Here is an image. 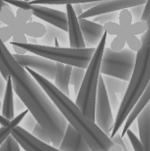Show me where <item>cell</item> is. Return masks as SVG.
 I'll use <instances>...</instances> for the list:
<instances>
[{
	"label": "cell",
	"instance_id": "cell-13",
	"mask_svg": "<svg viewBox=\"0 0 150 151\" xmlns=\"http://www.w3.org/2000/svg\"><path fill=\"white\" fill-rule=\"evenodd\" d=\"M58 148L60 151H92L82 135L70 124H67L66 132Z\"/></svg>",
	"mask_w": 150,
	"mask_h": 151
},
{
	"label": "cell",
	"instance_id": "cell-29",
	"mask_svg": "<svg viewBox=\"0 0 150 151\" xmlns=\"http://www.w3.org/2000/svg\"><path fill=\"white\" fill-rule=\"evenodd\" d=\"M126 44H128V49L135 51L136 53L140 50L142 46V42L140 39H139L137 35H133V34H129L126 37Z\"/></svg>",
	"mask_w": 150,
	"mask_h": 151
},
{
	"label": "cell",
	"instance_id": "cell-41",
	"mask_svg": "<svg viewBox=\"0 0 150 151\" xmlns=\"http://www.w3.org/2000/svg\"><path fill=\"white\" fill-rule=\"evenodd\" d=\"M109 151H122V148L121 147V146L120 145H118V144H112L111 146V147H110V149H109Z\"/></svg>",
	"mask_w": 150,
	"mask_h": 151
},
{
	"label": "cell",
	"instance_id": "cell-30",
	"mask_svg": "<svg viewBox=\"0 0 150 151\" xmlns=\"http://www.w3.org/2000/svg\"><path fill=\"white\" fill-rule=\"evenodd\" d=\"M128 32L130 34L133 35H138V34H142L144 33L146 30H147V24L146 22H143V21H138L136 24H131L128 28Z\"/></svg>",
	"mask_w": 150,
	"mask_h": 151
},
{
	"label": "cell",
	"instance_id": "cell-6",
	"mask_svg": "<svg viewBox=\"0 0 150 151\" xmlns=\"http://www.w3.org/2000/svg\"><path fill=\"white\" fill-rule=\"evenodd\" d=\"M136 55L137 53L130 49L114 51L111 48H105L102 60L101 74L129 82L135 67Z\"/></svg>",
	"mask_w": 150,
	"mask_h": 151
},
{
	"label": "cell",
	"instance_id": "cell-27",
	"mask_svg": "<svg viewBox=\"0 0 150 151\" xmlns=\"http://www.w3.org/2000/svg\"><path fill=\"white\" fill-rule=\"evenodd\" d=\"M125 136H127L128 139H129V142L131 144V147H132L133 151H144L143 145H142L139 138L137 137V135L134 133V131L131 129V128H129L127 130Z\"/></svg>",
	"mask_w": 150,
	"mask_h": 151
},
{
	"label": "cell",
	"instance_id": "cell-33",
	"mask_svg": "<svg viewBox=\"0 0 150 151\" xmlns=\"http://www.w3.org/2000/svg\"><path fill=\"white\" fill-rule=\"evenodd\" d=\"M111 139L112 143L120 145L121 147L122 148V151H128V147H127V146L125 144V141L123 139V137L121 136V134L120 133L119 131L117 132V133H115L114 136H112L111 138Z\"/></svg>",
	"mask_w": 150,
	"mask_h": 151
},
{
	"label": "cell",
	"instance_id": "cell-4",
	"mask_svg": "<svg viewBox=\"0 0 150 151\" xmlns=\"http://www.w3.org/2000/svg\"><path fill=\"white\" fill-rule=\"evenodd\" d=\"M107 37V32H104L86 68L84 80L76 100V104L81 109L84 114L93 122H95L96 94L99 78L101 75L102 60L106 46Z\"/></svg>",
	"mask_w": 150,
	"mask_h": 151
},
{
	"label": "cell",
	"instance_id": "cell-42",
	"mask_svg": "<svg viewBox=\"0 0 150 151\" xmlns=\"http://www.w3.org/2000/svg\"><path fill=\"white\" fill-rule=\"evenodd\" d=\"M6 4H7V3L5 2V0H0V12L2 11V9H3L4 6H6ZM1 23H2V22L0 21V24H1Z\"/></svg>",
	"mask_w": 150,
	"mask_h": 151
},
{
	"label": "cell",
	"instance_id": "cell-20",
	"mask_svg": "<svg viewBox=\"0 0 150 151\" xmlns=\"http://www.w3.org/2000/svg\"><path fill=\"white\" fill-rule=\"evenodd\" d=\"M103 81L107 89L113 91L118 96H121V97L124 96V93L128 86V81H125V80H122L114 77H111V76H106V75H103Z\"/></svg>",
	"mask_w": 150,
	"mask_h": 151
},
{
	"label": "cell",
	"instance_id": "cell-3",
	"mask_svg": "<svg viewBox=\"0 0 150 151\" xmlns=\"http://www.w3.org/2000/svg\"><path fill=\"white\" fill-rule=\"evenodd\" d=\"M150 83V45L142 43L137 52L134 70L128 82V88L121 99L110 138L114 136L124 124L128 113L141 97Z\"/></svg>",
	"mask_w": 150,
	"mask_h": 151
},
{
	"label": "cell",
	"instance_id": "cell-10",
	"mask_svg": "<svg viewBox=\"0 0 150 151\" xmlns=\"http://www.w3.org/2000/svg\"><path fill=\"white\" fill-rule=\"evenodd\" d=\"M11 135L24 151H60L58 147L40 140L19 125L12 129Z\"/></svg>",
	"mask_w": 150,
	"mask_h": 151
},
{
	"label": "cell",
	"instance_id": "cell-15",
	"mask_svg": "<svg viewBox=\"0 0 150 151\" xmlns=\"http://www.w3.org/2000/svg\"><path fill=\"white\" fill-rule=\"evenodd\" d=\"M138 129L144 151H150V102L139 115Z\"/></svg>",
	"mask_w": 150,
	"mask_h": 151
},
{
	"label": "cell",
	"instance_id": "cell-44",
	"mask_svg": "<svg viewBox=\"0 0 150 151\" xmlns=\"http://www.w3.org/2000/svg\"><path fill=\"white\" fill-rule=\"evenodd\" d=\"M24 1H26V2H30L31 0H24Z\"/></svg>",
	"mask_w": 150,
	"mask_h": 151
},
{
	"label": "cell",
	"instance_id": "cell-34",
	"mask_svg": "<svg viewBox=\"0 0 150 151\" xmlns=\"http://www.w3.org/2000/svg\"><path fill=\"white\" fill-rule=\"evenodd\" d=\"M146 24H147V30L141 34L140 41L142 43H147L150 45V16L148 18V20L146 21Z\"/></svg>",
	"mask_w": 150,
	"mask_h": 151
},
{
	"label": "cell",
	"instance_id": "cell-9",
	"mask_svg": "<svg viewBox=\"0 0 150 151\" xmlns=\"http://www.w3.org/2000/svg\"><path fill=\"white\" fill-rule=\"evenodd\" d=\"M14 58L21 66L32 69L49 80H54L56 62L39 55L14 54Z\"/></svg>",
	"mask_w": 150,
	"mask_h": 151
},
{
	"label": "cell",
	"instance_id": "cell-1",
	"mask_svg": "<svg viewBox=\"0 0 150 151\" xmlns=\"http://www.w3.org/2000/svg\"><path fill=\"white\" fill-rule=\"evenodd\" d=\"M0 74L11 77L14 91L30 113L49 134L51 144L59 147L67 127L63 116L48 94L26 68L18 63L0 38Z\"/></svg>",
	"mask_w": 150,
	"mask_h": 151
},
{
	"label": "cell",
	"instance_id": "cell-22",
	"mask_svg": "<svg viewBox=\"0 0 150 151\" xmlns=\"http://www.w3.org/2000/svg\"><path fill=\"white\" fill-rule=\"evenodd\" d=\"M86 68H79V67H73L71 77H70V85L74 87L75 94L78 96V93L80 90L82 82L84 80L85 75Z\"/></svg>",
	"mask_w": 150,
	"mask_h": 151
},
{
	"label": "cell",
	"instance_id": "cell-18",
	"mask_svg": "<svg viewBox=\"0 0 150 151\" xmlns=\"http://www.w3.org/2000/svg\"><path fill=\"white\" fill-rule=\"evenodd\" d=\"M2 114L8 120L12 121L14 116V87L11 77L8 76L6 79V86L2 103Z\"/></svg>",
	"mask_w": 150,
	"mask_h": 151
},
{
	"label": "cell",
	"instance_id": "cell-25",
	"mask_svg": "<svg viewBox=\"0 0 150 151\" xmlns=\"http://www.w3.org/2000/svg\"><path fill=\"white\" fill-rule=\"evenodd\" d=\"M0 151H21V147L10 134L0 146Z\"/></svg>",
	"mask_w": 150,
	"mask_h": 151
},
{
	"label": "cell",
	"instance_id": "cell-28",
	"mask_svg": "<svg viewBox=\"0 0 150 151\" xmlns=\"http://www.w3.org/2000/svg\"><path fill=\"white\" fill-rule=\"evenodd\" d=\"M133 21V17L131 14L128 8L122 9L121 13L119 14V22L120 25L123 28H128L131 25V23Z\"/></svg>",
	"mask_w": 150,
	"mask_h": 151
},
{
	"label": "cell",
	"instance_id": "cell-23",
	"mask_svg": "<svg viewBox=\"0 0 150 151\" xmlns=\"http://www.w3.org/2000/svg\"><path fill=\"white\" fill-rule=\"evenodd\" d=\"M96 1H104V0H32L30 1V4L32 5H48V6H61L67 4H83L87 2H96Z\"/></svg>",
	"mask_w": 150,
	"mask_h": 151
},
{
	"label": "cell",
	"instance_id": "cell-39",
	"mask_svg": "<svg viewBox=\"0 0 150 151\" xmlns=\"http://www.w3.org/2000/svg\"><path fill=\"white\" fill-rule=\"evenodd\" d=\"M12 45H13V48H14V51L16 52L15 54H25L26 53V50H24L23 47H21V46H19V45H17V44H15L14 42H12L11 43Z\"/></svg>",
	"mask_w": 150,
	"mask_h": 151
},
{
	"label": "cell",
	"instance_id": "cell-36",
	"mask_svg": "<svg viewBox=\"0 0 150 151\" xmlns=\"http://www.w3.org/2000/svg\"><path fill=\"white\" fill-rule=\"evenodd\" d=\"M6 86V80L4 78L3 76L0 74V98L4 97Z\"/></svg>",
	"mask_w": 150,
	"mask_h": 151
},
{
	"label": "cell",
	"instance_id": "cell-11",
	"mask_svg": "<svg viewBox=\"0 0 150 151\" xmlns=\"http://www.w3.org/2000/svg\"><path fill=\"white\" fill-rule=\"evenodd\" d=\"M146 2V0H104L98 6L85 11L80 16H78V19H87L89 17H93L104 13L118 12L120 10L130 8L138 5H143Z\"/></svg>",
	"mask_w": 150,
	"mask_h": 151
},
{
	"label": "cell",
	"instance_id": "cell-17",
	"mask_svg": "<svg viewBox=\"0 0 150 151\" xmlns=\"http://www.w3.org/2000/svg\"><path fill=\"white\" fill-rule=\"evenodd\" d=\"M149 102H150V83L146 86L141 97L139 99V101L136 103V104L134 105L132 110H131L130 112L128 113V115L124 122V126L122 127V132L121 133L122 137L125 136L127 130L132 126V124L135 122V121L138 119L139 115L142 112V111L144 110V108L146 106V104Z\"/></svg>",
	"mask_w": 150,
	"mask_h": 151
},
{
	"label": "cell",
	"instance_id": "cell-7",
	"mask_svg": "<svg viewBox=\"0 0 150 151\" xmlns=\"http://www.w3.org/2000/svg\"><path fill=\"white\" fill-rule=\"evenodd\" d=\"M5 2L14 6L19 7L22 10L31 11L32 14L37 18H40L49 24L67 32V16L65 12L44 6V5H32L24 0L23 1L22 0H5Z\"/></svg>",
	"mask_w": 150,
	"mask_h": 151
},
{
	"label": "cell",
	"instance_id": "cell-14",
	"mask_svg": "<svg viewBox=\"0 0 150 151\" xmlns=\"http://www.w3.org/2000/svg\"><path fill=\"white\" fill-rule=\"evenodd\" d=\"M78 22L86 48L97 47L103 33L105 32L103 25L87 20L85 18L78 19Z\"/></svg>",
	"mask_w": 150,
	"mask_h": 151
},
{
	"label": "cell",
	"instance_id": "cell-16",
	"mask_svg": "<svg viewBox=\"0 0 150 151\" xmlns=\"http://www.w3.org/2000/svg\"><path fill=\"white\" fill-rule=\"evenodd\" d=\"M72 69H73V66L71 65L56 62L54 85L59 90H60L67 96H70L69 85H70V77H71Z\"/></svg>",
	"mask_w": 150,
	"mask_h": 151
},
{
	"label": "cell",
	"instance_id": "cell-40",
	"mask_svg": "<svg viewBox=\"0 0 150 151\" xmlns=\"http://www.w3.org/2000/svg\"><path fill=\"white\" fill-rule=\"evenodd\" d=\"M10 123H11V121L6 119L1 113V114H0V126H1V127H6Z\"/></svg>",
	"mask_w": 150,
	"mask_h": 151
},
{
	"label": "cell",
	"instance_id": "cell-24",
	"mask_svg": "<svg viewBox=\"0 0 150 151\" xmlns=\"http://www.w3.org/2000/svg\"><path fill=\"white\" fill-rule=\"evenodd\" d=\"M118 18H119V14L117 12H111V13H104V14H98L96 16H93V21L99 24L104 25L111 22H115Z\"/></svg>",
	"mask_w": 150,
	"mask_h": 151
},
{
	"label": "cell",
	"instance_id": "cell-38",
	"mask_svg": "<svg viewBox=\"0 0 150 151\" xmlns=\"http://www.w3.org/2000/svg\"><path fill=\"white\" fill-rule=\"evenodd\" d=\"M72 6H73V9L75 11V13H76V14L78 16H80L83 13H84V10L82 8V6L81 4L79 3H76V4H72Z\"/></svg>",
	"mask_w": 150,
	"mask_h": 151
},
{
	"label": "cell",
	"instance_id": "cell-26",
	"mask_svg": "<svg viewBox=\"0 0 150 151\" xmlns=\"http://www.w3.org/2000/svg\"><path fill=\"white\" fill-rule=\"evenodd\" d=\"M32 134L36 137L37 139H39L40 140L45 142V143H48V144H51V139L49 136V134L47 133V131L37 122L34 126V128L32 129ZM52 145V144H51Z\"/></svg>",
	"mask_w": 150,
	"mask_h": 151
},
{
	"label": "cell",
	"instance_id": "cell-19",
	"mask_svg": "<svg viewBox=\"0 0 150 151\" xmlns=\"http://www.w3.org/2000/svg\"><path fill=\"white\" fill-rule=\"evenodd\" d=\"M66 32H65L58 27L50 24L46 27V32L42 36V42L44 43V45L50 46V44H53L54 39L58 38V39L60 41L61 44H66L67 41L68 39V36L67 35Z\"/></svg>",
	"mask_w": 150,
	"mask_h": 151
},
{
	"label": "cell",
	"instance_id": "cell-43",
	"mask_svg": "<svg viewBox=\"0 0 150 151\" xmlns=\"http://www.w3.org/2000/svg\"><path fill=\"white\" fill-rule=\"evenodd\" d=\"M0 110H2V102H1V98H0Z\"/></svg>",
	"mask_w": 150,
	"mask_h": 151
},
{
	"label": "cell",
	"instance_id": "cell-2",
	"mask_svg": "<svg viewBox=\"0 0 150 151\" xmlns=\"http://www.w3.org/2000/svg\"><path fill=\"white\" fill-rule=\"evenodd\" d=\"M25 68L42 87L53 104L66 118L68 124L72 125L74 129L82 135L92 151H109L113 143L111 138L98 127L95 122L85 115L76 103H74L69 96L59 90L50 80L31 68Z\"/></svg>",
	"mask_w": 150,
	"mask_h": 151
},
{
	"label": "cell",
	"instance_id": "cell-35",
	"mask_svg": "<svg viewBox=\"0 0 150 151\" xmlns=\"http://www.w3.org/2000/svg\"><path fill=\"white\" fill-rule=\"evenodd\" d=\"M149 16H150V0H146V2L145 3V6H144V10H143V14H142L140 21L146 22L148 20Z\"/></svg>",
	"mask_w": 150,
	"mask_h": 151
},
{
	"label": "cell",
	"instance_id": "cell-5",
	"mask_svg": "<svg viewBox=\"0 0 150 151\" xmlns=\"http://www.w3.org/2000/svg\"><path fill=\"white\" fill-rule=\"evenodd\" d=\"M14 42L32 54L42 56L55 62H60L84 68H87L95 51V48L77 49L71 47H52L30 42Z\"/></svg>",
	"mask_w": 150,
	"mask_h": 151
},
{
	"label": "cell",
	"instance_id": "cell-12",
	"mask_svg": "<svg viewBox=\"0 0 150 151\" xmlns=\"http://www.w3.org/2000/svg\"><path fill=\"white\" fill-rule=\"evenodd\" d=\"M66 13L67 16V24H68V42L69 47L83 49L86 48L85 42L83 38L82 31L79 25L78 17L75 13L72 4L66 5Z\"/></svg>",
	"mask_w": 150,
	"mask_h": 151
},
{
	"label": "cell",
	"instance_id": "cell-8",
	"mask_svg": "<svg viewBox=\"0 0 150 151\" xmlns=\"http://www.w3.org/2000/svg\"><path fill=\"white\" fill-rule=\"evenodd\" d=\"M114 116L112 113V108L108 98L106 86L103 81V75H100L96 102H95V123L98 127L106 133L109 137L111 136V130L114 125Z\"/></svg>",
	"mask_w": 150,
	"mask_h": 151
},
{
	"label": "cell",
	"instance_id": "cell-37",
	"mask_svg": "<svg viewBox=\"0 0 150 151\" xmlns=\"http://www.w3.org/2000/svg\"><path fill=\"white\" fill-rule=\"evenodd\" d=\"M101 2H102V1L87 2V3H83V4H81V6H82V8H83V10H84V12H85V11H86V10H89V9H91V8H93V7H95V6H98Z\"/></svg>",
	"mask_w": 150,
	"mask_h": 151
},
{
	"label": "cell",
	"instance_id": "cell-32",
	"mask_svg": "<svg viewBox=\"0 0 150 151\" xmlns=\"http://www.w3.org/2000/svg\"><path fill=\"white\" fill-rule=\"evenodd\" d=\"M144 6H145V4L138 5V6H132V7L128 8L130 13H131V14H132L133 20H135L137 22L141 20V16H142L143 10H144Z\"/></svg>",
	"mask_w": 150,
	"mask_h": 151
},
{
	"label": "cell",
	"instance_id": "cell-21",
	"mask_svg": "<svg viewBox=\"0 0 150 151\" xmlns=\"http://www.w3.org/2000/svg\"><path fill=\"white\" fill-rule=\"evenodd\" d=\"M30 112L28 109L23 111L19 115L15 116L12 121H11V123L6 126V127H1L0 128V146H1V144L4 142V140L11 134V131L12 129L17 126L19 125V123H21L24 120V118L27 115V113Z\"/></svg>",
	"mask_w": 150,
	"mask_h": 151
},
{
	"label": "cell",
	"instance_id": "cell-31",
	"mask_svg": "<svg viewBox=\"0 0 150 151\" xmlns=\"http://www.w3.org/2000/svg\"><path fill=\"white\" fill-rule=\"evenodd\" d=\"M126 44V37L123 35H117L111 43V49L114 51H120L124 49Z\"/></svg>",
	"mask_w": 150,
	"mask_h": 151
}]
</instances>
